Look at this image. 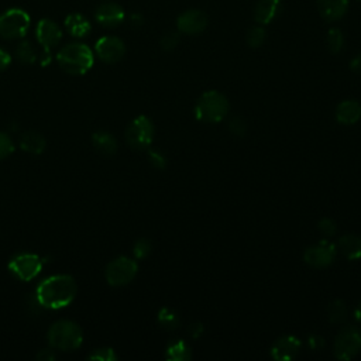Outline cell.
Masks as SVG:
<instances>
[{
  "label": "cell",
  "mask_w": 361,
  "mask_h": 361,
  "mask_svg": "<svg viewBox=\"0 0 361 361\" xmlns=\"http://www.w3.org/2000/svg\"><path fill=\"white\" fill-rule=\"evenodd\" d=\"M34 292L44 309L58 311L70 307L74 302L78 285L71 275L58 274L43 279Z\"/></svg>",
  "instance_id": "1"
},
{
  "label": "cell",
  "mask_w": 361,
  "mask_h": 361,
  "mask_svg": "<svg viewBox=\"0 0 361 361\" xmlns=\"http://www.w3.org/2000/svg\"><path fill=\"white\" fill-rule=\"evenodd\" d=\"M58 66L70 75H85L95 63L93 51L82 43H71L56 55Z\"/></svg>",
  "instance_id": "2"
},
{
  "label": "cell",
  "mask_w": 361,
  "mask_h": 361,
  "mask_svg": "<svg viewBox=\"0 0 361 361\" xmlns=\"http://www.w3.org/2000/svg\"><path fill=\"white\" fill-rule=\"evenodd\" d=\"M48 343L54 350L74 351L84 343L82 329L68 319L56 321L48 330Z\"/></svg>",
  "instance_id": "3"
},
{
  "label": "cell",
  "mask_w": 361,
  "mask_h": 361,
  "mask_svg": "<svg viewBox=\"0 0 361 361\" xmlns=\"http://www.w3.org/2000/svg\"><path fill=\"white\" fill-rule=\"evenodd\" d=\"M230 110L229 99L217 92L208 91L205 92L195 105V117L203 123H220L226 118Z\"/></svg>",
  "instance_id": "4"
},
{
  "label": "cell",
  "mask_w": 361,
  "mask_h": 361,
  "mask_svg": "<svg viewBox=\"0 0 361 361\" xmlns=\"http://www.w3.org/2000/svg\"><path fill=\"white\" fill-rule=\"evenodd\" d=\"M36 38L43 48L40 63L43 67H47L52 59V48H55L63 40V30L54 20L41 19L36 27Z\"/></svg>",
  "instance_id": "5"
},
{
  "label": "cell",
  "mask_w": 361,
  "mask_h": 361,
  "mask_svg": "<svg viewBox=\"0 0 361 361\" xmlns=\"http://www.w3.org/2000/svg\"><path fill=\"white\" fill-rule=\"evenodd\" d=\"M31 24L27 12L22 9H9L0 15V37L5 40L23 38Z\"/></svg>",
  "instance_id": "6"
},
{
  "label": "cell",
  "mask_w": 361,
  "mask_h": 361,
  "mask_svg": "<svg viewBox=\"0 0 361 361\" xmlns=\"http://www.w3.org/2000/svg\"><path fill=\"white\" fill-rule=\"evenodd\" d=\"M125 137L133 150H148L154 140V125L147 116H139L128 126Z\"/></svg>",
  "instance_id": "7"
},
{
  "label": "cell",
  "mask_w": 361,
  "mask_h": 361,
  "mask_svg": "<svg viewBox=\"0 0 361 361\" xmlns=\"http://www.w3.org/2000/svg\"><path fill=\"white\" fill-rule=\"evenodd\" d=\"M44 264H45V259L37 254L20 253L10 259L8 268L15 278L23 282H29L43 271Z\"/></svg>",
  "instance_id": "8"
},
{
  "label": "cell",
  "mask_w": 361,
  "mask_h": 361,
  "mask_svg": "<svg viewBox=\"0 0 361 361\" xmlns=\"http://www.w3.org/2000/svg\"><path fill=\"white\" fill-rule=\"evenodd\" d=\"M139 271V266L129 257H117L105 270V278L110 286H125L130 284Z\"/></svg>",
  "instance_id": "9"
},
{
  "label": "cell",
  "mask_w": 361,
  "mask_h": 361,
  "mask_svg": "<svg viewBox=\"0 0 361 361\" xmlns=\"http://www.w3.org/2000/svg\"><path fill=\"white\" fill-rule=\"evenodd\" d=\"M361 351V330L355 326L343 328L333 343V354L337 360L348 361Z\"/></svg>",
  "instance_id": "10"
},
{
  "label": "cell",
  "mask_w": 361,
  "mask_h": 361,
  "mask_svg": "<svg viewBox=\"0 0 361 361\" xmlns=\"http://www.w3.org/2000/svg\"><path fill=\"white\" fill-rule=\"evenodd\" d=\"M336 253H337L336 245L323 240V242L315 246H311L305 250L304 261L314 268H326L333 264L336 259Z\"/></svg>",
  "instance_id": "11"
},
{
  "label": "cell",
  "mask_w": 361,
  "mask_h": 361,
  "mask_svg": "<svg viewBox=\"0 0 361 361\" xmlns=\"http://www.w3.org/2000/svg\"><path fill=\"white\" fill-rule=\"evenodd\" d=\"M95 52L106 64H116L126 54V45L118 37L106 36L96 41Z\"/></svg>",
  "instance_id": "12"
},
{
  "label": "cell",
  "mask_w": 361,
  "mask_h": 361,
  "mask_svg": "<svg viewBox=\"0 0 361 361\" xmlns=\"http://www.w3.org/2000/svg\"><path fill=\"white\" fill-rule=\"evenodd\" d=\"M209 23V17L203 10L190 9L184 13H180L176 20L178 31L187 36H197L206 30Z\"/></svg>",
  "instance_id": "13"
},
{
  "label": "cell",
  "mask_w": 361,
  "mask_h": 361,
  "mask_svg": "<svg viewBox=\"0 0 361 361\" xmlns=\"http://www.w3.org/2000/svg\"><path fill=\"white\" fill-rule=\"evenodd\" d=\"M300 350V341L292 335L278 337L271 347V357L277 361H291L296 358Z\"/></svg>",
  "instance_id": "14"
},
{
  "label": "cell",
  "mask_w": 361,
  "mask_h": 361,
  "mask_svg": "<svg viewBox=\"0 0 361 361\" xmlns=\"http://www.w3.org/2000/svg\"><path fill=\"white\" fill-rule=\"evenodd\" d=\"M125 17H126L125 10L122 9V6H118L116 3L100 5L95 12L96 22L106 29H114L120 26L125 22Z\"/></svg>",
  "instance_id": "15"
},
{
  "label": "cell",
  "mask_w": 361,
  "mask_h": 361,
  "mask_svg": "<svg viewBox=\"0 0 361 361\" xmlns=\"http://www.w3.org/2000/svg\"><path fill=\"white\" fill-rule=\"evenodd\" d=\"M318 10L323 20L337 22L348 10V0H318Z\"/></svg>",
  "instance_id": "16"
},
{
  "label": "cell",
  "mask_w": 361,
  "mask_h": 361,
  "mask_svg": "<svg viewBox=\"0 0 361 361\" xmlns=\"http://www.w3.org/2000/svg\"><path fill=\"white\" fill-rule=\"evenodd\" d=\"M361 118V105L357 100H343L336 107V120L340 125L351 126Z\"/></svg>",
  "instance_id": "17"
},
{
  "label": "cell",
  "mask_w": 361,
  "mask_h": 361,
  "mask_svg": "<svg viewBox=\"0 0 361 361\" xmlns=\"http://www.w3.org/2000/svg\"><path fill=\"white\" fill-rule=\"evenodd\" d=\"M281 10V0H260L254 9V20L260 26H267L277 19Z\"/></svg>",
  "instance_id": "18"
},
{
  "label": "cell",
  "mask_w": 361,
  "mask_h": 361,
  "mask_svg": "<svg viewBox=\"0 0 361 361\" xmlns=\"http://www.w3.org/2000/svg\"><path fill=\"white\" fill-rule=\"evenodd\" d=\"M336 247L348 261H357L361 259V237L355 234L341 236Z\"/></svg>",
  "instance_id": "19"
},
{
  "label": "cell",
  "mask_w": 361,
  "mask_h": 361,
  "mask_svg": "<svg viewBox=\"0 0 361 361\" xmlns=\"http://www.w3.org/2000/svg\"><path fill=\"white\" fill-rule=\"evenodd\" d=\"M66 29L72 37L85 38L91 33L92 26H91V22L84 15L72 13L66 19Z\"/></svg>",
  "instance_id": "20"
},
{
  "label": "cell",
  "mask_w": 361,
  "mask_h": 361,
  "mask_svg": "<svg viewBox=\"0 0 361 361\" xmlns=\"http://www.w3.org/2000/svg\"><path fill=\"white\" fill-rule=\"evenodd\" d=\"M47 141L37 132H26L20 136V148L29 154L38 155L45 151Z\"/></svg>",
  "instance_id": "21"
},
{
  "label": "cell",
  "mask_w": 361,
  "mask_h": 361,
  "mask_svg": "<svg viewBox=\"0 0 361 361\" xmlns=\"http://www.w3.org/2000/svg\"><path fill=\"white\" fill-rule=\"evenodd\" d=\"M92 144L100 154H103L106 157L114 155L118 148L116 137L113 135H110L109 132H103V130L93 133Z\"/></svg>",
  "instance_id": "22"
},
{
  "label": "cell",
  "mask_w": 361,
  "mask_h": 361,
  "mask_svg": "<svg viewBox=\"0 0 361 361\" xmlns=\"http://www.w3.org/2000/svg\"><path fill=\"white\" fill-rule=\"evenodd\" d=\"M165 357L169 361H190L192 358V350L184 340H175L167 346Z\"/></svg>",
  "instance_id": "23"
},
{
  "label": "cell",
  "mask_w": 361,
  "mask_h": 361,
  "mask_svg": "<svg viewBox=\"0 0 361 361\" xmlns=\"http://www.w3.org/2000/svg\"><path fill=\"white\" fill-rule=\"evenodd\" d=\"M157 321H158V325L167 330V332H174L179 328L180 325V319L178 316V314L169 308H162L160 309L158 312V316H157Z\"/></svg>",
  "instance_id": "24"
},
{
  "label": "cell",
  "mask_w": 361,
  "mask_h": 361,
  "mask_svg": "<svg viewBox=\"0 0 361 361\" xmlns=\"http://www.w3.org/2000/svg\"><path fill=\"white\" fill-rule=\"evenodd\" d=\"M16 56L22 64H26V66H31L38 59V54L36 48L27 40L19 43V45L16 47Z\"/></svg>",
  "instance_id": "25"
},
{
  "label": "cell",
  "mask_w": 361,
  "mask_h": 361,
  "mask_svg": "<svg viewBox=\"0 0 361 361\" xmlns=\"http://www.w3.org/2000/svg\"><path fill=\"white\" fill-rule=\"evenodd\" d=\"M347 307L344 304V300L341 299H335L333 302L329 304L328 307V318L330 323H344L347 321Z\"/></svg>",
  "instance_id": "26"
},
{
  "label": "cell",
  "mask_w": 361,
  "mask_h": 361,
  "mask_svg": "<svg viewBox=\"0 0 361 361\" xmlns=\"http://www.w3.org/2000/svg\"><path fill=\"white\" fill-rule=\"evenodd\" d=\"M344 45V36L340 29H330L326 36V47L332 54H339Z\"/></svg>",
  "instance_id": "27"
},
{
  "label": "cell",
  "mask_w": 361,
  "mask_h": 361,
  "mask_svg": "<svg viewBox=\"0 0 361 361\" xmlns=\"http://www.w3.org/2000/svg\"><path fill=\"white\" fill-rule=\"evenodd\" d=\"M266 38H267V33L263 26L252 27L246 36V41H247L249 47H252V48H260L264 44Z\"/></svg>",
  "instance_id": "28"
},
{
  "label": "cell",
  "mask_w": 361,
  "mask_h": 361,
  "mask_svg": "<svg viewBox=\"0 0 361 361\" xmlns=\"http://www.w3.org/2000/svg\"><path fill=\"white\" fill-rule=\"evenodd\" d=\"M229 130L237 137H245L247 133V123L243 117L234 116L229 122Z\"/></svg>",
  "instance_id": "29"
},
{
  "label": "cell",
  "mask_w": 361,
  "mask_h": 361,
  "mask_svg": "<svg viewBox=\"0 0 361 361\" xmlns=\"http://www.w3.org/2000/svg\"><path fill=\"white\" fill-rule=\"evenodd\" d=\"M88 358L89 360H95V361H116L117 360V354L110 347H102V348L93 350L88 355Z\"/></svg>",
  "instance_id": "30"
},
{
  "label": "cell",
  "mask_w": 361,
  "mask_h": 361,
  "mask_svg": "<svg viewBox=\"0 0 361 361\" xmlns=\"http://www.w3.org/2000/svg\"><path fill=\"white\" fill-rule=\"evenodd\" d=\"M179 40H180V36H179V31H168L165 33L162 37H161V41H160V45L164 51H172L178 47L179 44Z\"/></svg>",
  "instance_id": "31"
},
{
  "label": "cell",
  "mask_w": 361,
  "mask_h": 361,
  "mask_svg": "<svg viewBox=\"0 0 361 361\" xmlns=\"http://www.w3.org/2000/svg\"><path fill=\"white\" fill-rule=\"evenodd\" d=\"M133 253H135V257H136L137 260H143V259L148 257L150 253H151V243H150V240H147V238H139L137 242L135 243Z\"/></svg>",
  "instance_id": "32"
},
{
  "label": "cell",
  "mask_w": 361,
  "mask_h": 361,
  "mask_svg": "<svg viewBox=\"0 0 361 361\" xmlns=\"http://www.w3.org/2000/svg\"><path fill=\"white\" fill-rule=\"evenodd\" d=\"M15 151V144L8 133H0V160L8 158Z\"/></svg>",
  "instance_id": "33"
},
{
  "label": "cell",
  "mask_w": 361,
  "mask_h": 361,
  "mask_svg": "<svg viewBox=\"0 0 361 361\" xmlns=\"http://www.w3.org/2000/svg\"><path fill=\"white\" fill-rule=\"evenodd\" d=\"M26 309L31 316H38L41 314V311L44 309L41 307V304L38 302V299L36 296V292H31L27 298H26Z\"/></svg>",
  "instance_id": "34"
},
{
  "label": "cell",
  "mask_w": 361,
  "mask_h": 361,
  "mask_svg": "<svg viewBox=\"0 0 361 361\" xmlns=\"http://www.w3.org/2000/svg\"><path fill=\"white\" fill-rule=\"evenodd\" d=\"M318 227L321 230V233L326 237H332L337 233V226H336V222L329 219V217H323L319 220L318 223Z\"/></svg>",
  "instance_id": "35"
},
{
  "label": "cell",
  "mask_w": 361,
  "mask_h": 361,
  "mask_svg": "<svg viewBox=\"0 0 361 361\" xmlns=\"http://www.w3.org/2000/svg\"><path fill=\"white\" fill-rule=\"evenodd\" d=\"M148 160L151 162V165L157 169H165L167 168V158L164 154H161L160 151L155 150H150L148 151Z\"/></svg>",
  "instance_id": "36"
},
{
  "label": "cell",
  "mask_w": 361,
  "mask_h": 361,
  "mask_svg": "<svg viewBox=\"0 0 361 361\" xmlns=\"http://www.w3.org/2000/svg\"><path fill=\"white\" fill-rule=\"evenodd\" d=\"M326 346V341L322 336L319 335H311L308 337V347L312 350V351H321L323 350Z\"/></svg>",
  "instance_id": "37"
},
{
  "label": "cell",
  "mask_w": 361,
  "mask_h": 361,
  "mask_svg": "<svg viewBox=\"0 0 361 361\" xmlns=\"http://www.w3.org/2000/svg\"><path fill=\"white\" fill-rule=\"evenodd\" d=\"M36 358L38 361H54L56 358V353L54 351V348H43L36 354Z\"/></svg>",
  "instance_id": "38"
},
{
  "label": "cell",
  "mask_w": 361,
  "mask_h": 361,
  "mask_svg": "<svg viewBox=\"0 0 361 361\" xmlns=\"http://www.w3.org/2000/svg\"><path fill=\"white\" fill-rule=\"evenodd\" d=\"M203 325L201 322H194L192 325H190L188 328V335L192 337V339H199L202 335H203Z\"/></svg>",
  "instance_id": "39"
},
{
  "label": "cell",
  "mask_w": 361,
  "mask_h": 361,
  "mask_svg": "<svg viewBox=\"0 0 361 361\" xmlns=\"http://www.w3.org/2000/svg\"><path fill=\"white\" fill-rule=\"evenodd\" d=\"M10 64H12L10 54L8 51H5L3 48H0V71L8 70Z\"/></svg>",
  "instance_id": "40"
},
{
  "label": "cell",
  "mask_w": 361,
  "mask_h": 361,
  "mask_svg": "<svg viewBox=\"0 0 361 361\" xmlns=\"http://www.w3.org/2000/svg\"><path fill=\"white\" fill-rule=\"evenodd\" d=\"M350 70L355 74H361V52L357 54L350 63Z\"/></svg>",
  "instance_id": "41"
},
{
  "label": "cell",
  "mask_w": 361,
  "mask_h": 361,
  "mask_svg": "<svg viewBox=\"0 0 361 361\" xmlns=\"http://www.w3.org/2000/svg\"><path fill=\"white\" fill-rule=\"evenodd\" d=\"M130 23L137 29V27H140V26H143V16L141 15H133L132 17H130Z\"/></svg>",
  "instance_id": "42"
},
{
  "label": "cell",
  "mask_w": 361,
  "mask_h": 361,
  "mask_svg": "<svg viewBox=\"0 0 361 361\" xmlns=\"http://www.w3.org/2000/svg\"><path fill=\"white\" fill-rule=\"evenodd\" d=\"M354 318H355L357 322L361 323V300L357 304V307H355V309H354Z\"/></svg>",
  "instance_id": "43"
}]
</instances>
